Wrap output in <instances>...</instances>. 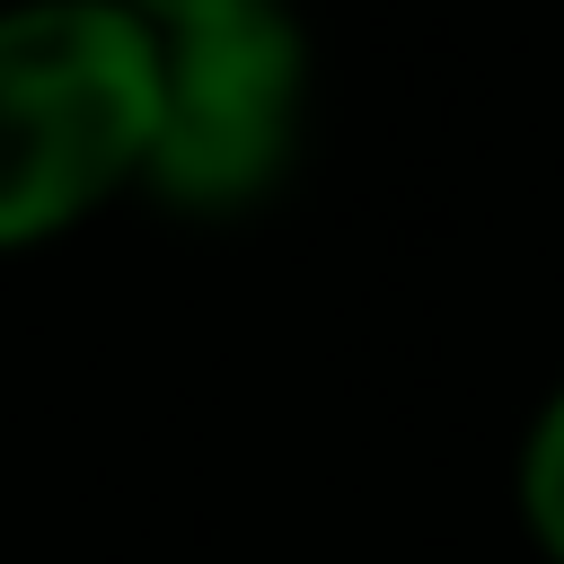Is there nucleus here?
Wrapping results in <instances>:
<instances>
[{
    "mask_svg": "<svg viewBox=\"0 0 564 564\" xmlns=\"http://www.w3.org/2000/svg\"><path fill=\"white\" fill-rule=\"evenodd\" d=\"M115 9H132V18L159 35V26H185V18H220V9H247V0H115Z\"/></svg>",
    "mask_w": 564,
    "mask_h": 564,
    "instance_id": "20e7f679",
    "label": "nucleus"
},
{
    "mask_svg": "<svg viewBox=\"0 0 564 564\" xmlns=\"http://www.w3.org/2000/svg\"><path fill=\"white\" fill-rule=\"evenodd\" d=\"M300 123H308V35L291 0L159 26V115L141 194L185 220L256 212L291 176Z\"/></svg>",
    "mask_w": 564,
    "mask_h": 564,
    "instance_id": "f03ea898",
    "label": "nucleus"
},
{
    "mask_svg": "<svg viewBox=\"0 0 564 564\" xmlns=\"http://www.w3.org/2000/svg\"><path fill=\"white\" fill-rule=\"evenodd\" d=\"M511 511H520V538L538 546V564H564V370H555V388H546V397L529 405V423H520Z\"/></svg>",
    "mask_w": 564,
    "mask_h": 564,
    "instance_id": "7ed1b4c3",
    "label": "nucleus"
},
{
    "mask_svg": "<svg viewBox=\"0 0 564 564\" xmlns=\"http://www.w3.org/2000/svg\"><path fill=\"white\" fill-rule=\"evenodd\" d=\"M159 35L115 0H0V256L141 194Z\"/></svg>",
    "mask_w": 564,
    "mask_h": 564,
    "instance_id": "f257e3e1",
    "label": "nucleus"
}]
</instances>
